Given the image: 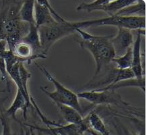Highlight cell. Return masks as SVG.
Wrapping results in <instances>:
<instances>
[{
  "mask_svg": "<svg viewBox=\"0 0 146 135\" xmlns=\"http://www.w3.org/2000/svg\"><path fill=\"white\" fill-rule=\"evenodd\" d=\"M3 1L0 11V40L5 41L9 50L12 51L16 45L28 33L29 24L22 22L18 17L21 1Z\"/></svg>",
  "mask_w": 146,
  "mask_h": 135,
  "instance_id": "6da1fadb",
  "label": "cell"
},
{
  "mask_svg": "<svg viewBox=\"0 0 146 135\" xmlns=\"http://www.w3.org/2000/svg\"><path fill=\"white\" fill-rule=\"evenodd\" d=\"M76 34L80 37V40H78L80 47L88 51L94 59L96 70L94 78L96 77L115 57V50L111 43L113 35L97 36L81 29H76Z\"/></svg>",
  "mask_w": 146,
  "mask_h": 135,
  "instance_id": "7a4b0ae2",
  "label": "cell"
},
{
  "mask_svg": "<svg viewBox=\"0 0 146 135\" xmlns=\"http://www.w3.org/2000/svg\"><path fill=\"white\" fill-rule=\"evenodd\" d=\"M76 22H70L64 18L48 25L38 28L42 53L46 55L50 47L60 39L76 34Z\"/></svg>",
  "mask_w": 146,
  "mask_h": 135,
  "instance_id": "3957f363",
  "label": "cell"
},
{
  "mask_svg": "<svg viewBox=\"0 0 146 135\" xmlns=\"http://www.w3.org/2000/svg\"><path fill=\"white\" fill-rule=\"evenodd\" d=\"M37 67L40 69V70L44 75L46 79L48 81L52 82L55 87V91L53 92L48 91L46 89V88L41 87L40 89L43 93H45L46 96L53 101L55 104H61L63 105H66L72 108H74L77 111L79 112L80 114H83V110L80 105L79 97L78 95L76 94L74 92L71 91L70 89H67L62 84L60 83L58 80L52 75L48 71L46 70L45 68L41 66L38 63H36Z\"/></svg>",
  "mask_w": 146,
  "mask_h": 135,
  "instance_id": "277c9868",
  "label": "cell"
},
{
  "mask_svg": "<svg viewBox=\"0 0 146 135\" xmlns=\"http://www.w3.org/2000/svg\"><path fill=\"white\" fill-rule=\"evenodd\" d=\"M78 29H84L94 26H113L124 28L130 31L145 29V16H113L99 19L77 22Z\"/></svg>",
  "mask_w": 146,
  "mask_h": 135,
  "instance_id": "5b68a950",
  "label": "cell"
},
{
  "mask_svg": "<svg viewBox=\"0 0 146 135\" xmlns=\"http://www.w3.org/2000/svg\"><path fill=\"white\" fill-rule=\"evenodd\" d=\"M77 95L79 98L95 105H114L125 108L129 106V104L125 102L119 93L113 90L100 91L90 90L81 92Z\"/></svg>",
  "mask_w": 146,
  "mask_h": 135,
  "instance_id": "8992f818",
  "label": "cell"
},
{
  "mask_svg": "<svg viewBox=\"0 0 146 135\" xmlns=\"http://www.w3.org/2000/svg\"><path fill=\"white\" fill-rule=\"evenodd\" d=\"M133 78H135V76L131 68L121 70L115 67L110 69L109 72L103 76L102 78H100V80L90 81L87 86L88 87H91L92 89V90L100 89L117 83L121 80L131 79Z\"/></svg>",
  "mask_w": 146,
  "mask_h": 135,
  "instance_id": "52a82bcc",
  "label": "cell"
},
{
  "mask_svg": "<svg viewBox=\"0 0 146 135\" xmlns=\"http://www.w3.org/2000/svg\"><path fill=\"white\" fill-rule=\"evenodd\" d=\"M136 39L134 40L132 46V65L131 69L135 78H142L145 76V66L144 57L142 58L141 53V36H145V29L137 30Z\"/></svg>",
  "mask_w": 146,
  "mask_h": 135,
  "instance_id": "ba28073f",
  "label": "cell"
},
{
  "mask_svg": "<svg viewBox=\"0 0 146 135\" xmlns=\"http://www.w3.org/2000/svg\"><path fill=\"white\" fill-rule=\"evenodd\" d=\"M133 42L134 37L132 31L124 28H118L117 34L114 36L113 35L111 38L115 57L125 54L127 49L133 46Z\"/></svg>",
  "mask_w": 146,
  "mask_h": 135,
  "instance_id": "9c48e42d",
  "label": "cell"
},
{
  "mask_svg": "<svg viewBox=\"0 0 146 135\" xmlns=\"http://www.w3.org/2000/svg\"><path fill=\"white\" fill-rule=\"evenodd\" d=\"M35 21L38 28L48 25L56 20L53 17L55 10L47 1H35Z\"/></svg>",
  "mask_w": 146,
  "mask_h": 135,
  "instance_id": "30bf717a",
  "label": "cell"
},
{
  "mask_svg": "<svg viewBox=\"0 0 146 135\" xmlns=\"http://www.w3.org/2000/svg\"><path fill=\"white\" fill-rule=\"evenodd\" d=\"M21 41L31 47L34 55L36 57V59L46 58V55L42 53L38 28L36 27V24H30L28 33L22 39Z\"/></svg>",
  "mask_w": 146,
  "mask_h": 135,
  "instance_id": "8fae6325",
  "label": "cell"
},
{
  "mask_svg": "<svg viewBox=\"0 0 146 135\" xmlns=\"http://www.w3.org/2000/svg\"><path fill=\"white\" fill-rule=\"evenodd\" d=\"M84 120L88 128L86 132L92 135H110L102 118L94 111H92L84 118Z\"/></svg>",
  "mask_w": 146,
  "mask_h": 135,
  "instance_id": "7c38bea8",
  "label": "cell"
},
{
  "mask_svg": "<svg viewBox=\"0 0 146 135\" xmlns=\"http://www.w3.org/2000/svg\"><path fill=\"white\" fill-rule=\"evenodd\" d=\"M29 108V106H28L27 100H26L23 94L19 90L17 89L16 96L14 97L12 104L5 110V113L8 117L12 118L15 121L20 123V121L16 118L17 112L20 110H22L23 111V116L24 119L27 120V111Z\"/></svg>",
  "mask_w": 146,
  "mask_h": 135,
  "instance_id": "4fadbf2b",
  "label": "cell"
},
{
  "mask_svg": "<svg viewBox=\"0 0 146 135\" xmlns=\"http://www.w3.org/2000/svg\"><path fill=\"white\" fill-rule=\"evenodd\" d=\"M55 104L63 119L68 124H79L83 122V116L74 108L61 104Z\"/></svg>",
  "mask_w": 146,
  "mask_h": 135,
  "instance_id": "5bb4252c",
  "label": "cell"
},
{
  "mask_svg": "<svg viewBox=\"0 0 146 135\" xmlns=\"http://www.w3.org/2000/svg\"><path fill=\"white\" fill-rule=\"evenodd\" d=\"M137 87L142 90L143 92L145 91V77L142 78H133L131 79H127L121 80L117 83L112 84V85L108 86L102 89H95L94 91H106V90H113V91H117V89H121L124 87Z\"/></svg>",
  "mask_w": 146,
  "mask_h": 135,
  "instance_id": "9a60e30c",
  "label": "cell"
},
{
  "mask_svg": "<svg viewBox=\"0 0 146 135\" xmlns=\"http://www.w3.org/2000/svg\"><path fill=\"white\" fill-rule=\"evenodd\" d=\"M12 52L22 63H31V61L36 59V57L34 55L31 47L22 41L16 45Z\"/></svg>",
  "mask_w": 146,
  "mask_h": 135,
  "instance_id": "2e32d148",
  "label": "cell"
},
{
  "mask_svg": "<svg viewBox=\"0 0 146 135\" xmlns=\"http://www.w3.org/2000/svg\"><path fill=\"white\" fill-rule=\"evenodd\" d=\"M115 16H145V1L135 0L131 4L125 7Z\"/></svg>",
  "mask_w": 146,
  "mask_h": 135,
  "instance_id": "e0dca14e",
  "label": "cell"
},
{
  "mask_svg": "<svg viewBox=\"0 0 146 135\" xmlns=\"http://www.w3.org/2000/svg\"><path fill=\"white\" fill-rule=\"evenodd\" d=\"M35 1H22L20 7L18 17L22 22L30 24H35Z\"/></svg>",
  "mask_w": 146,
  "mask_h": 135,
  "instance_id": "ac0fdd59",
  "label": "cell"
},
{
  "mask_svg": "<svg viewBox=\"0 0 146 135\" xmlns=\"http://www.w3.org/2000/svg\"><path fill=\"white\" fill-rule=\"evenodd\" d=\"M135 0H117V1H108L104 10L109 16H115L120 10L125 8L133 3Z\"/></svg>",
  "mask_w": 146,
  "mask_h": 135,
  "instance_id": "d6986e66",
  "label": "cell"
},
{
  "mask_svg": "<svg viewBox=\"0 0 146 135\" xmlns=\"http://www.w3.org/2000/svg\"><path fill=\"white\" fill-rule=\"evenodd\" d=\"M132 47L129 48L123 55L115 57L112 59V62L116 64V68L121 70L130 69L132 65Z\"/></svg>",
  "mask_w": 146,
  "mask_h": 135,
  "instance_id": "ffe728a7",
  "label": "cell"
},
{
  "mask_svg": "<svg viewBox=\"0 0 146 135\" xmlns=\"http://www.w3.org/2000/svg\"><path fill=\"white\" fill-rule=\"evenodd\" d=\"M109 0H97L92 2H82L77 7L78 11H85L87 12H92L94 11H103L104 12L105 7Z\"/></svg>",
  "mask_w": 146,
  "mask_h": 135,
  "instance_id": "44dd1931",
  "label": "cell"
},
{
  "mask_svg": "<svg viewBox=\"0 0 146 135\" xmlns=\"http://www.w3.org/2000/svg\"><path fill=\"white\" fill-rule=\"evenodd\" d=\"M19 72H20V78H21L22 88H23V91L25 93L26 96L29 100H31V95H30L29 91V87H28V84H29V80L30 78H31V74L29 72V71L24 66V63L20 62L19 65Z\"/></svg>",
  "mask_w": 146,
  "mask_h": 135,
  "instance_id": "7402d4cb",
  "label": "cell"
},
{
  "mask_svg": "<svg viewBox=\"0 0 146 135\" xmlns=\"http://www.w3.org/2000/svg\"><path fill=\"white\" fill-rule=\"evenodd\" d=\"M0 122L2 126L1 135H12L9 117L5 113H3L2 112H1V115H0Z\"/></svg>",
  "mask_w": 146,
  "mask_h": 135,
  "instance_id": "603a6c76",
  "label": "cell"
},
{
  "mask_svg": "<svg viewBox=\"0 0 146 135\" xmlns=\"http://www.w3.org/2000/svg\"><path fill=\"white\" fill-rule=\"evenodd\" d=\"M0 75H1V81L5 82L7 88H10L9 84H10V80H9V75L7 74L6 64L4 58L0 55Z\"/></svg>",
  "mask_w": 146,
  "mask_h": 135,
  "instance_id": "cb8c5ba5",
  "label": "cell"
},
{
  "mask_svg": "<svg viewBox=\"0 0 146 135\" xmlns=\"http://www.w3.org/2000/svg\"><path fill=\"white\" fill-rule=\"evenodd\" d=\"M26 128H24V135H35V133L34 132V129L31 128L29 124H24Z\"/></svg>",
  "mask_w": 146,
  "mask_h": 135,
  "instance_id": "d4e9b609",
  "label": "cell"
},
{
  "mask_svg": "<svg viewBox=\"0 0 146 135\" xmlns=\"http://www.w3.org/2000/svg\"><path fill=\"white\" fill-rule=\"evenodd\" d=\"M127 135H145V132H144V131L143 132H140L139 134H128Z\"/></svg>",
  "mask_w": 146,
  "mask_h": 135,
  "instance_id": "484cf974",
  "label": "cell"
},
{
  "mask_svg": "<svg viewBox=\"0 0 146 135\" xmlns=\"http://www.w3.org/2000/svg\"><path fill=\"white\" fill-rule=\"evenodd\" d=\"M82 135H92V134H90V133H89V132H85L84 134H83Z\"/></svg>",
  "mask_w": 146,
  "mask_h": 135,
  "instance_id": "4316f807",
  "label": "cell"
},
{
  "mask_svg": "<svg viewBox=\"0 0 146 135\" xmlns=\"http://www.w3.org/2000/svg\"><path fill=\"white\" fill-rule=\"evenodd\" d=\"M37 135H42V132H41V131H40V132H39Z\"/></svg>",
  "mask_w": 146,
  "mask_h": 135,
  "instance_id": "83f0119b",
  "label": "cell"
},
{
  "mask_svg": "<svg viewBox=\"0 0 146 135\" xmlns=\"http://www.w3.org/2000/svg\"><path fill=\"white\" fill-rule=\"evenodd\" d=\"M2 2L3 1H0V10H1V3H2Z\"/></svg>",
  "mask_w": 146,
  "mask_h": 135,
  "instance_id": "f1b7e54d",
  "label": "cell"
},
{
  "mask_svg": "<svg viewBox=\"0 0 146 135\" xmlns=\"http://www.w3.org/2000/svg\"><path fill=\"white\" fill-rule=\"evenodd\" d=\"M53 135H64V134H52Z\"/></svg>",
  "mask_w": 146,
  "mask_h": 135,
  "instance_id": "f546056e",
  "label": "cell"
},
{
  "mask_svg": "<svg viewBox=\"0 0 146 135\" xmlns=\"http://www.w3.org/2000/svg\"><path fill=\"white\" fill-rule=\"evenodd\" d=\"M1 102L0 101V110H1Z\"/></svg>",
  "mask_w": 146,
  "mask_h": 135,
  "instance_id": "4dcf8cb0",
  "label": "cell"
},
{
  "mask_svg": "<svg viewBox=\"0 0 146 135\" xmlns=\"http://www.w3.org/2000/svg\"><path fill=\"white\" fill-rule=\"evenodd\" d=\"M1 92H3V91H0V93H1Z\"/></svg>",
  "mask_w": 146,
  "mask_h": 135,
  "instance_id": "1f68e13d",
  "label": "cell"
}]
</instances>
